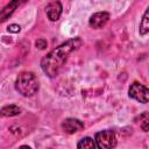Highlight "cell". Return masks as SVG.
Returning a JSON list of instances; mask_svg holds the SVG:
<instances>
[{
  "label": "cell",
  "instance_id": "5",
  "mask_svg": "<svg viewBox=\"0 0 149 149\" xmlns=\"http://www.w3.org/2000/svg\"><path fill=\"white\" fill-rule=\"evenodd\" d=\"M108 20H109V13H107V12H98V13H94L93 15H91L88 24L93 29H100V28L106 26Z\"/></svg>",
  "mask_w": 149,
  "mask_h": 149
},
{
  "label": "cell",
  "instance_id": "14",
  "mask_svg": "<svg viewBox=\"0 0 149 149\" xmlns=\"http://www.w3.org/2000/svg\"><path fill=\"white\" fill-rule=\"evenodd\" d=\"M20 29H21V27L19 26V24H15V23H13V24H10L9 27H8V31H10V33H19L20 31Z\"/></svg>",
  "mask_w": 149,
  "mask_h": 149
},
{
  "label": "cell",
  "instance_id": "1",
  "mask_svg": "<svg viewBox=\"0 0 149 149\" xmlns=\"http://www.w3.org/2000/svg\"><path fill=\"white\" fill-rule=\"evenodd\" d=\"M81 44H83V41L79 37H74L52 49L41 61V68L43 72L50 78L55 77L59 72V70L62 69V66L64 65L69 56L74 50H77Z\"/></svg>",
  "mask_w": 149,
  "mask_h": 149
},
{
  "label": "cell",
  "instance_id": "2",
  "mask_svg": "<svg viewBox=\"0 0 149 149\" xmlns=\"http://www.w3.org/2000/svg\"><path fill=\"white\" fill-rule=\"evenodd\" d=\"M16 91L23 97H33L38 91V81L33 72H21L15 80Z\"/></svg>",
  "mask_w": 149,
  "mask_h": 149
},
{
  "label": "cell",
  "instance_id": "8",
  "mask_svg": "<svg viewBox=\"0 0 149 149\" xmlns=\"http://www.w3.org/2000/svg\"><path fill=\"white\" fill-rule=\"evenodd\" d=\"M19 1H10L9 3H7L1 10H0V23H2V22H5L13 13H14V10L16 9V7L19 6Z\"/></svg>",
  "mask_w": 149,
  "mask_h": 149
},
{
  "label": "cell",
  "instance_id": "4",
  "mask_svg": "<svg viewBox=\"0 0 149 149\" xmlns=\"http://www.w3.org/2000/svg\"><path fill=\"white\" fill-rule=\"evenodd\" d=\"M128 95L132 98V99H135L136 101L139 102H142V104H147L148 100H149V91L148 88L142 85L141 83H133L128 90Z\"/></svg>",
  "mask_w": 149,
  "mask_h": 149
},
{
  "label": "cell",
  "instance_id": "11",
  "mask_svg": "<svg viewBox=\"0 0 149 149\" xmlns=\"http://www.w3.org/2000/svg\"><path fill=\"white\" fill-rule=\"evenodd\" d=\"M95 148L97 147H95L94 140L91 137H84L77 144V149H95Z\"/></svg>",
  "mask_w": 149,
  "mask_h": 149
},
{
  "label": "cell",
  "instance_id": "12",
  "mask_svg": "<svg viewBox=\"0 0 149 149\" xmlns=\"http://www.w3.org/2000/svg\"><path fill=\"white\" fill-rule=\"evenodd\" d=\"M142 118V121H141V128L144 130V132H148L149 129V118H148V113H143L141 115Z\"/></svg>",
  "mask_w": 149,
  "mask_h": 149
},
{
  "label": "cell",
  "instance_id": "3",
  "mask_svg": "<svg viewBox=\"0 0 149 149\" xmlns=\"http://www.w3.org/2000/svg\"><path fill=\"white\" fill-rule=\"evenodd\" d=\"M116 142L115 133L111 129L98 132L94 136V143L98 149H114Z\"/></svg>",
  "mask_w": 149,
  "mask_h": 149
},
{
  "label": "cell",
  "instance_id": "7",
  "mask_svg": "<svg viewBox=\"0 0 149 149\" xmlns=\"http://www.w3.org/2000/svg\"><path fill=\"white\" fill-rule=\"evenodd\" d=\"M62 3L59 1H52L47 6V16L50 21L56 22L62 15Z\"/></svg>",
  "mask_w": 149,
  "mask_h": 149
},
{
  "label": "cell",
  "instance_id": "15",
  "mask_svg": "<svg viewBox=\"0 0 149 149\" xmlns=\"http://www.w3.org/2000/svg\"><path fill=\"white\" fill-rule=\"evenodd\" d=\"M17 149H31V148L28 147V146H21V147H19Z\"/></svg>",
  "mask_w": 149,
  "mask_h": 149
},
{
  "label": "cell",
  "instance_id": "10",
  "mask_svg": "<svg viewBox=\"0 0 149 149\" xmlns=\"http://www.w3.org/2000/svg\"><path fill=\"white\" fill-rule=\"evenodd\" d=\"M148 31H149V9L144 12V15L140 22V34L144 36L148 34Z\"/></svg>",
  "mask_w": 149,
  "mask_h": 149
},
{
  "label": "cell",
  "instance_id": "6",
  "mask_svg": "<svg viewBox=\"0 0 149 149\" xmlns=\"http://www.w3.org/2000/svg\"><path fill=\"white\" fill-rule=\"evenodd\" d=\"M84 128V123L74 118H68L62 122V129L63 132L68 134H74Z\"/></svg>",
  "mask_w": 149,
  "mask_h": 149
},
{
  "label": "cell",
  "instance_id": "9",
  "mask_svg": "<svg viewBox=\"0 0 149 149\" xmlns=\"http://www.w3.org/2000/svg\"><path fill=\"white\" fill-rule=\"evenodd\" d=\"M20 113H21V108L16 105H7L0 109L1 118H12V116L19 115Z\"/></svg>",
  "mask_w": 149,
  "mask_h": 149
},
{
  "label": "cell",
  "instance_id": "13",
  "mask_svg": "<svg viewBox=\"0 0 149 149\" xmlns=\"http://www.w3.org/2000/svg\"><path fill=\"white\" fill-rule=\"evenodd\" d=\"M35 45H36V48H38V49L43 50V49H45V48H47V41H45L44 38H38V40H36Z\"/></svg>",
  "mask_w": 149,
  "mask_h": 149
}]
</instances>
